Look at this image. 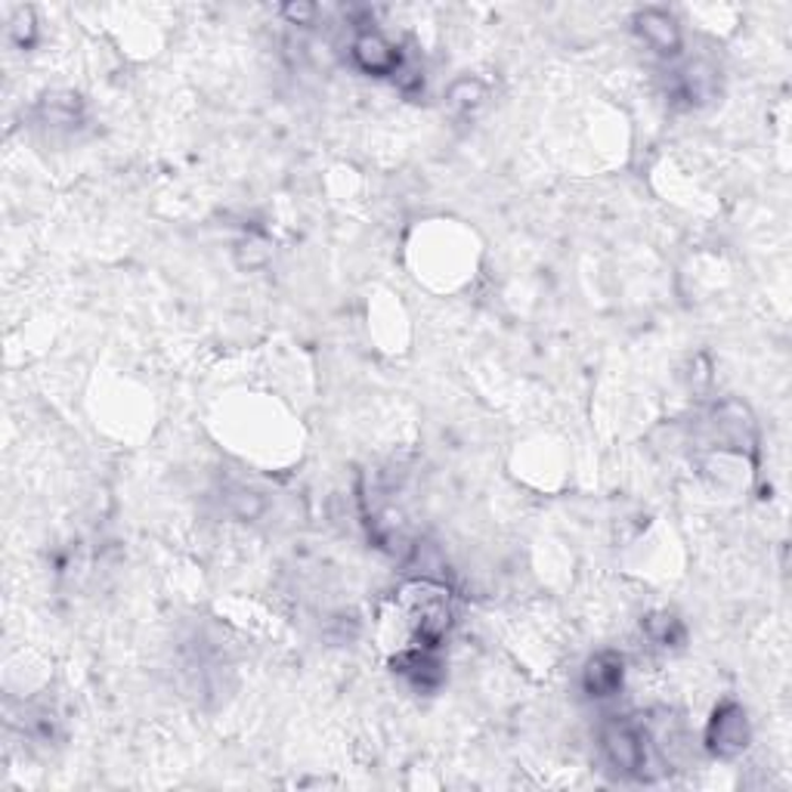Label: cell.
I'll list each match as a JSON object with an SVG mask.
<instances>
[{
	"label": "cell",
	"instance_id": "1",
	"mask_svg": "<svg viewBox=\"0 0 792 792\" xmlns=\"http://www.w3.org/2000/svg\"><path fill=\"white\" fill-rule=\"evenodd\" d=\"M601 749L607 765L620 777L654 783L666 774L659 761V746L644 724L632 719H610L601 727Z\"/></svg>",
	"mask_w": 792,
	"mask_h": 792
},
{
	"label": "cell",
	"instance_id": "2",
	"mask_svg": "<svg viewBox=\"0 0 792 792\" xmlns=\"http://www.w3.org/2000/svg\"><path fill=\"white\" fill-rule=\"evenodd\" d=\"M403 607L409 610L415 622V637L421 647H437L446 637L452 625V607H449V591L437 582H412L403 591Z\"/></svg>",
	"mask_w": 792,
	"mask_h": 792
},
{
	"label": "cell",
	"instance_id": "3",
	"mask_svg": "<svg viewBox=\"0 0 792 792\" xmlns=\"http://www.w3.org/2000/svg\"><path fill=\"white\" fill-rule=\"evenodd\" d=\"M753 727L746 719V709L734 700H727L715 709L706 727V749L715 758H737L749 746Z\"/></svg>",
	"mask_w": 792,
	"mask_h": 792
},
{
	"label": "cell",
	"instance_id": "4",
	"mask_svg": "<svg viewBox=\"0 0 792 792\" xmlns=\"http://www.w3.org/2000/svg\"><path fill=\"white\" fill-rule=\"evenodd\" d=\"M350 56H353L357 69H362L365 75H378V78L396 75L403 63V50L378 32H360L350 47Z\"/></svg>",
	"mask_w": 792,
	"mask_h": 792
},
{
	"label": "cell",
	"instance_id": "5",
	"mask_svg": "<svg viewBox=\"0 0 792 792\" xmlns=\"http://www.w3.org/2000/svg\"><path fill=\"white\" fill-rule=\"evenodd\" d=\"M635 32L659 56H678L681 53V29L666 10H641L635 16Z\"/></svg>",
	"mask_w": 792,
	"mask_h": 792
},
{
	"label": "cell",
	"instance_id": "6",
	"mask_svg": "<svg viewBox=\"0 0 792 792\" xmlns=\"http://www.w3.org/2000/svg\"><path fill=\"white\" fill-rule=\"evenodd\" d=\"M625 681V659L613 650H603V654L591 656L582 672V688L588 697L595 700H607V697H616Z\"/></svg>",
	"mask_w": 792,
	"mask_h": 792
},
{
	"label": "cell",
	"instance_id": "7",
	"mask_svg": "<svg viewBox=\"0 0 792 792\" xmlns=\"http://www.w3.org/2000/svg\"><path fill=\"white\" fill-rule=\"evenodd\" d=\"M675 93L681 100H688L690 105L709 103L715 93H719V69L709 66L706 59H697L684 69L678 71V81H675Z\"/></svg>",
	"mask_w": 792,
	"mask_h": 792
},
{
	"label": "cell",
	"instance_id": "8",
	"mask_svg": "<svg viewBox=\"0 0 792 792\" xmlns=\"http://www.w3.org/2000/svg\"><path fill=\"white\" fill-rule=\"evenodd\" d=\"M394 672H399L406 681H412L415 688L431 690L443 681V666L433 656V647H418L409 654H399L394 659Z\"/></svg>",
	"mask_w": 792,
	"mask_h": 792
},
{
	"label": "cell",
	"instance_id": "9",
	"mask_svg": "<svg viewBox=\"0 0 792 792\" xmlns=\"http://www.w3.org/2000/svg\"><path fill=\"white\" fill-rule=\"evenodd\" d=\"M644 635L654 641L656 647H681L684 644V625L675 613H650L647 620L641 622Z\"/></svg>",
	"mask_w": 792,
	"mask_h": 792
},
{
	"label": "cell",
	"instance_id": "10",
	"mask_svg": "<svg viewBox=\"0 0 792 792\" xmlns=\"http://www.w3.org/2000/svg\"><path fill=\"white\" fill-rule=\"evenodd\" d=\"M455 84H459V90H465V97L455 93V90H449V105L471 115V112L486 100V90H483L480 81H474V78H462V81H455Z\"/></svg>",
	"mask_w": 792,
	"mask_h": 792
},
{
	"label": "cell",
	"instance_id": "11",
	"mask_svg": "<svg viewBox=\"0 0 792 792\" xmlns=\"http://www.w3.org/2000/svg\"><path fill=\"white\" fill-rule=\"evenodd\" d=\"M41 112H44V118L50 121V124H75V118H78V97H66V100L47 97L41 103Z\"/></svg>",
	"mask_w": 792,
	"mask_h": 792
},
{
	"label": "cell",
	"instance_id": "12",
	"mask_svg": "<svg viewBox=\"0 0 792 792\" xmlns=\"http://www.w3.org/2000/svg\"><path fill=\"white\" fill-rule=\"evenodd\" d=\"M35 13L32 10H16L13 13V22H10V35L16 41L19 47H32V41H35Z\"/></svg>",
	"mask_w": 792,
	"mask_h": 792
},
{
	"label": "cell",
	"instance_id": "13",
	"mask_svg": "<svg viewBox=\"0 0 792 792\" xmlns=\"http://www.w3.org/2000/svg\"><path fill=\"white\" fill-rule=\"evenodd\" d=\"M282 16L292 19L297 25H310L313 16H316V7L313 3H288V7H282Z\"/></svg>",
	"mask_w": 792,
	"mask_h": 792
}]
</instances>
